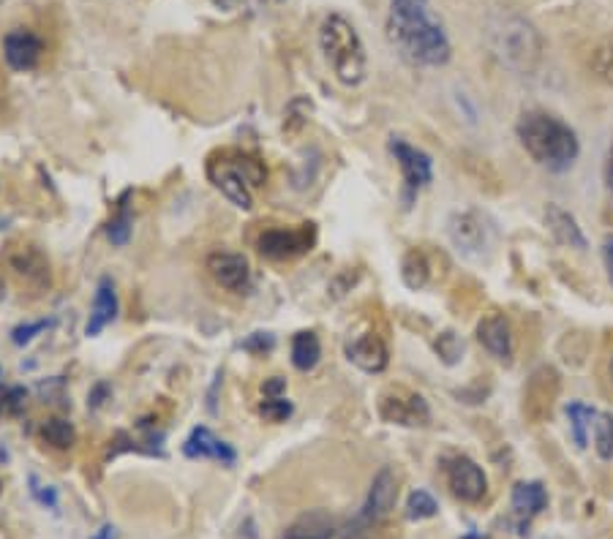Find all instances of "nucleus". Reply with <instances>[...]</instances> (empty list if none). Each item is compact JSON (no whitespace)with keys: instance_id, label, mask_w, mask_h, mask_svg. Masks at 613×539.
I'll list each match as a JSON object with an SVG mask.
<instances>
[{"instance_id":"f257e3e1","label":"nucleus","mask_w":613,"mask_h":539,"mask_svg":"<svg viewBox=\"0 0 613 539\" xmlns=\"http://www.w3.org/2000/svg\"><path fill=\"white\" fill-rule=\"evenodd\" d=\"M385 30L398 55L412 66L442 69L453 58L445 22L431 0H390Z\"/></svg>"},{"instance_id":"f03ea898","label":"nucleus","mask_w":613,"mask_h":539,"mask_svg":"<svg viewBox=\"0 0 613 539\" xmlns=\"http://www.w3.org/2000/svg\"><path fill=\"white\" fill-rule=\"evenodd\" d=\"M515 137L537 167L556 175L573 169L581 156V142L575 128L545 109H526L515 123Z\"/></svg>"},{"instance_id":"7ed1b4c3","label":"nucleus","mask_w":613,"mask_h":539,"mask_svg":"<svg viewBox=\"0 0 613 539\" xmlns=\"http://www.w3.org/2000/svg\"><path fill=\"white\" fill-rule=\"evenodd\" d=\"M319 49L336 79L347 88L363 85L368 77V55L355 25L344 14H330L319 28Z\"/></svg>"},{"instance_id":"20e7f679","label":"nucleus","mask_w":613,"mask_h":539,"mask_svg":"<svg viewBox=\"0 0 613 539\" xmlns=\"http://www.w3.org/2000/svg\"><path fill=\"white\" fill-rule=\"evenodd\" d=\"M494 47L499 58L515 71H534L543 55V39L532 22L513 17V14L505 17L502 28L494 30Z\"/></svg>"},{"instance_id":"39448f33","label":"nucleus","mask_w":613,"mask_h":539,"mask_svg":"<svg viewBox=\"0 0 613 539\" xmlns=\"http://www.w3.org/2000/svg\"><path fill=\"white\" fill-rule=\"evenodd\" d=\"M559 392H562V376L556 371L554 365H537L529 379L524 384V395H521V412L524 420L532 425H540L551 417L554 412V403L559 401Z\"/></svg>"},{"instance_id":"423d86ee","label":"nucleus","mask_w":613,"mask_h":539,"mask_svg":"<svg viewBox=\"0 0 613 539\" xmlns=\"http://www.w3.org/2000/svg\"><path fill=\"white\" fill-rule=\"evenodd\" d=\"M447 237L466 259H483L494 245V226L477 210H455L447 218Z\"/></svg>"},{"instance_id":"0eeeda50","label":"nucleus","mask_w":613,"mask_h":539,"mask_svg":"<svg viewBox=\"0 0 613 539\" xmlns=\"http://www.w3.org/2000/svg\"><path fill=\"white\" fill-rule=\"evenodd\" d=\"M379 417L401 428H426L431 422V409L420 392L396 384L379 395Z\"/></svg>"},{"instance_id":"6e6552de","label":"nucleus","mask_w":613,"mask_h":539,"mask_svg":"<svg viewBox=\"0 0 613 539\" xmlns=\"http://www.w3.org/2000/svg\"><path fill=\"white\" fill-rule=\"evenodd\" d=\"M317 243V226L314 224H300V226H273L265 229L257 240L259 254L267 259H295V256L308 254Z\"/></svg>"},{"instance_id":"1a4fd4ad","label":"nucleus","mask_w":613,"mask_h":539,"mask_svg":"<svg viewBox=\"0 0 613 539\" xmlns=\"http://www.w3.org/2000/svg\"><path fill=\"white\" fill-rule=\"evenodd\" d=\"M387 147H390V153H393L398 169H401V177H404V199L412 202L417 191L426 188L434 180V161H431L426 150L409 145L401 137H390Z\"/></svg>"},{"instance_id":"9d476101","label":"nucleus","mask_w":613,"mask_h":539,"mask_svg":"<svg viewBox=\"0 0 613 539\" xmlns=\"http://www.w3.org/2000/svg\"><path fill=\"white\" fill-rule=\"evenodd\" d=\"M445 474L455 499L466 501V504H477L485 496V490H488L485 471L472 458H466V455H453L447 461Z\"/></svg>"},{"instance_id":"9b49d317","label":"nucleus","mask_w":613,"mask_h":539,"mask_svg":"<svg viewBox=\"0 0 613 539\" xmlns=\"http://www.w3.org/2000/svg\"><path fill=\"white\" fill-rule=\"evenodd\" d=\"M398 499V480L393 469H382L371 482V490H368V499L363 504V510L357 515V529H368V526H376L379 520H385L393 507H396Z\"/></svg>"},{"instance_id":"f8f14e48","label":"nucleus","mask_w":613,"mask_h":539,"mask_svg":"<svg viewBox=\"0 0 613 539\" xmlns=\"http://www.w3.org/2000/svg\"><path fill=\"white\" fill-rule=\"evenodd\" d=\"M347 357L349 363H355L360 371L382 373L390 363V349L376 330H360V333L349 335Z\"/></svg>"},{"instance_id":"ddd939ff","label":"nucleus","mask_w":613,"mask_h":539,"mask_svg":"<svg viewBox=\"0 0 613 539\" xmlns=\"http://www.w3.org/2000/svg\"><path fill=\"white\" fill-rule=\"evenodd\" d=\"M477 341L483 343V349L491 357H496L499 363L510 365L513 363L515 354V341H513V327H510V319L499 311H491L485 314L480 322H477Z\"/></svg>"},{"instance_id":"4468645a","label":"nucleus","mask_w":613,"mask_h":539,"mask_svg":"<svg viewBox=\"0 0 613 539\" xmlns=\"http://www.w3.org/2000/svg\"><path fill=\"white\" fill-rule=\"evenodd\" d=\"M208 273L221 289L227 292H243L251 281V267L243 254L216 251L208 256Z\"/></svg>"},{"instance_id":"2eb2a0df","label":"nucleus","mask_w":613,"mask_h":539,"mask_svg":"<svg viewBox=\"0 0 613 539\" xmlns=\"http://www.w3.org/2000/svg\"><path fill=\"white\" fill-rule=\"evenodd\" d=\"M41 52H44V41L33 30L17 28L3 39V55H6V63L14 71L36 69V63L41 60Z\"/></svg>"},{"instance_id":"dca6fc26","label":"nucleus","mask_w":613,"mask_h":539,"mask_svg":"<svg viewBox=\"0 0 613 539\" xmlns=\"http://www.w3.org/2000/svg\"><path fill=\"white\" fill-rule=\"evenodd\" d=\"M545 226H548V232H551L559 243L567 245V248L584 251L586 245H589L584 229L578 224V218H575L570 210H564L562 205H556V202L545 207Z\"/></svg>"},{"instance_id":"f3484780","label":"nucleus","mask_w":613,"mask_h":539,"mask_svg":"<svg viewBox=\"0 0 613 539\" xmlns=\"http://www.w3.org/2000/svg\"><path fill=\"white\" fill-rule=\"evenodd\" d=\"M208 175L210 180L216 183L218 191L227 196L232 205L240 207V210H251V207H254V196H251V188H248L246 180L235 175L221 158H213V161H210Z\"/></svg>"},{"instance_id":"a211bd4d","label":"nucleus","mask_w":613,"mask_h":539,"mask_svg":"<svg viewBox=\"0 0 613 539\" xmlns=\"http://www.w3.org/2000/svg\"><path fill=\"white\" fill-rule=\"evenodd\" d=\"M548 507V493L543 482H518L513 488V512L518 518V534H529V520Z\"/></svg>"},{"instance_id":"6ab92c4d","label":"nucleus","mask_w":613,"mask_h":539,"mask_svg":"<svg viewBox=\"0 0 613 539\" xmlns=\"http://www.w3.org/2000/svg\"><path fill=\"white\" fill-rule=\"evenodd\" d=\"M183 452L188 458H213L221 463H235V450L229 447L227 441H221L210 428H194L191 436L183 444Z\"/></svg>"},{"instance_id":"aec40b11","label":"nucleus","mask_w":613,"mask_h":539,"mask_svg":"<svg viewBox=\"0 0 613 539\" xmlns=\"http://www.w3.org/2000/svg\"><path fill=\"white\" fill-rule=\"evenodd\" d=\"M118 316V292H115V284L112 278H101L99 286H96V297H93V311H90L88 327L85 333L99 335L104 327H107L112 319Z\"/></svg>"},{"instance_id":"412c9836","label":"nucleus","mask_w":613,"mask_h":539,"mask_svg":"<svg viewBox=\"0 0 613 539\" xmlns=\"http://www.w3.org/2000/svg\"><path fill=\"white\" fill-rule=\"evenodd\" d=\"M336 537V520L325 510H311L292 523L284 539H333Z\"/></svg>"},{"instance_id":"4be33fe9","label":"nucleus","mask_w":613,"mask_h":539,"mask_svg":"<svg viewBox=\"0 0 613 539\" xmlns=\"http://www.w3.org/2000/svg\"><path fill=\"white\" fill-rule=\"evenodd\" d=\"M401 278L409 289H426L434 281V262L423 248H409L401 262Z\"/></svg>"},{"instance_id":"5701e85b","label":"nucleus","mask_w":613,"mask_h":539,"mask_svg":"<svg viewBox=\"0 0 613 539\" xmlns=\"http://www.w3.org/2000/svg\"><path fill=\"white\" fill-rule=\"evenodd\" d=\"M218 158H221L235 175L243 177L248 183V188L265 186L267 167L265 161H259L257 156H248V153H240V150H227V153H221Z\"/></svg>"},{"instance_id":"b1692460","label":"nucleus","mask_w":613,"mask_h":539,"mask_svg":"<svg viewBox=\"0 0 613 539\" xmlns=\"http://www.w3.org/2000/svg\"><path fill=\"white\" fill-rule=\"evenodd\" d=\"M322 357V346H319L317 333L303 330L292 338V365L297 371H314Z\"/></svg>"},{"instance_id":"393cba45","label":"nucleus","mask_w":613,"mask_h":539,"mask_svg":"<svg viewBox=\"0 0 613 539\" xmlns=\"http://www.w3.org/2000/svg\"><path fill=\"white\" fill-rule=\"evenodd\" d=\"M564 412H567V420H570V431H573V441L584 450L586 441H589V431H592L594 425V414H597V409H592V406H586V403L581 401H570L567 406H564Z\"/></svg>"},{"instance_id":"a878e982","label":"nucleus","mask_w":613,"mask_h":539,"mask_svg":"<svg viewBox=\"0 0 613 539\" xmlns=\"http://www.w3.org/2000/svg\"><path fill=\"white\" fill-rule=\"evenodd\" d=\"M41 439L47 441L55 450H69L77 441V431L69 420H60V417H52L41 425Z\"/></svg>"},{"instance_id":"bb28decb","label":"nucleus","mask_w":613,"mask_h":539,"mask_svg":"<svg viewBox=\"0 0 613 539\" xmlns=\"http://www.w3.org/2000/svg\"><path fill=\"white\" fill-rule=\"evenodd\" d=\"M594 450L603 461L613 458V414L611 412H597L594 414Z\"/></svg>"},{"instance_id":"cd10ccee","label":"nucleus","mask_w":613,"mask_h":539,"mask_svg":"<svg viewBox=\"0 0 613 539\" xmlns=\"http://www.w3.org/2000/svg\"><path fill=\"white\" fill-rule=\"evenodd\" d=\"M589 69H592V74L600 79V82H605V85H611L613 88V39L603 41V44H597V47L592 49Z\"/></svg>"},{"instance_id":"c85d7f7f","label":"nucleus","mask_w":613,"mask_h":539,"mask_svg":"<svg viewBox=\"0 0 613 539\" xmlns=\"http://www.w3.org/2000/svg\"><path fill=\"white\" fill-rule=\"evenodd\" d=\"M434 349L439 354V360L445 365H458L461 357H464V341L453 333V330H445L439 333V338L434 341Z\"/></svg>"},{"instance_id":"c756f323","label":"nucleus","mask_w":613,"mask_h":539,"mask_svg":"<svg viewBox=\"0 0 613 539\" xmlns=\"http://www.w3.org/2000/svg\"><path fill=\"white\" fill-rule=\"evenodd\" d=\"M131 226H134V218H131V210L126 202H120L118 216L112 218L107 226V237L112 245H126L131 237Z\"/></svg>"},{"instance_id":"7c9ffc66","label":"nucleus","mask_w":613,"mask_h":539,"mask_svg":"<svg viewBox=\"0 0 613 539\" xmlns=\"http://www.w3.org/2000/svg\"><path fill=\"white\" fill-rule=\"evenodd\" d=\"M436 501L434 496L428 493V490H415L412 496H409V501H406V515H409V520H428L436 515Z\"/></svg>"},{"instance_id":"2f4dec72","label":"nucleus","mask_w":613,"mask_h":539,"mask_svg":"<svg viewBox=\"0 0 613 539\" xmlns=\"http://www.w3.org/2000/svg\"><path fill=\"white\" fill-rule=\"evenodd\" d=\"M311 109H314V104L308 101V98H295L292 104L287 107V120H284V131L287 134H300L303 128H306L308 123V115H311Z\"/></svg>"},{"instance_id":"473e14b6","label":"nucleus","mask_w":613,"mask_h":539,"mask_svg":"<svg viewBox=\"0 0 613 539\" xmlns=\"http://www.w3.org/2000/svg\"><path fill=\"white\" fill-rule=\"evenodd\" d=\"M292 412H295V406H292V401H287L284 395H278V398H265V401L259 403V414L270 422L289 420Z\"/></svg>"},{"instance_id":"72a5a7b5","label":"nucleus","mask_w":613,"mask_h":539,"mask_svg":"<svg viewBox=\"0 0 613 539\" xmlns=\"http://www.w3.org/2000/svg\"><path fill=\"white\" fill-rule=\"evenodd\" d=\"M50 327V322H33V324H20L14 333H11V341L17 343V346H25V343H30L33 338L39 333H44Z\"/></svg>"},{"instance_id":"f704fd0d","label":"nucleus","mask_w":613,"mask_h":539,"mask_svg":"<svg viewBox=\"0 0 613 539\" xmlns=\"http://www.w3.org/2000/svg\"><path fill=\"white\" fill-rule=\"evenodd\" d=\"M273 335H262V333H257L254 335V338H251V341L246 343V349H251V352H267V349H273Z\"/></svg>"},{"instance_id":"c9c22d12","label":"nucleus","mask_w":613,"mask_h":539,"mask_svg":"<svg viewBox=\"0 0 613 539\" xmlns=\"http://www.w3.org/2000/svg\"><path fill=\"white\" fill-rule=\"evenodd\" d=\"M284 390H287V382H284L281 376H273L270 382L262 384V392H265V398H278V395H284Z\"/></svg>"},{"instance_id":"e433bc0d","label":"nucleus","mask_w":613,"mask_h":539,"mask_svg":"<svg viewBox=\"0 0 613 539\" xmlns=\"http://www.w3.org/2000/svg\"><path fill=\"white\" fill-rule=\"evenodd\" d=\"M603 262L605 270H608V281H611L613 286V235H608L603 240Z\"/></svg>"},{"instance_id":"4c0bfd02","label":"nucleus","mask_w":613,"mask_h":539,"mask_svg":"<svg viewBox=\"0 0 613 539\" xmlns=\"http://www.w3.org/2000/svg\"><path fill=\"white\" fill-rule=\"evenodd\" d=\"M605 186H608V194L613 199V142L608 147V158H605Z\"/></svg>"},{"instance_id":"58836bf2","label":"nucleus","mask_w":613,"mask_h":539,"mask_svg":"<svg viewBox=\"0 0 613 539\" xmlns=\"http://www.w3.org/2000/svg\"><path fill=\"white\" fill-rule=\"evenodd\" d=\"M96 539H115V529H112V526H104V529H101V534Z\"/></svg>"},{"instance_id":"ea45409f","label":"nucleus","mask_w":613,"mask_h":539,"mask_svg":"<svg viewBox=\"0 0 613 539\" xmlns=\"http://www.w3.org/2000/svg\"><path fill=\"white\" fill-rule=\"evenodd\" d=\"M216 3H218V6H224V9H235L240 0H216Z\"/></svg>"},{"instance_id":"a19ab883","label":"nucleus","mask_w":613,"mask_h":539,"mask_svg":"<svg viewBox=\"0 0 613 539\" xmlns=\"http://www.w3.org/2000/svg\"><path fill=\"white\" fill-rule=\"evenodd\" d=\"M611 379H613V360H611Z\"/></svg>"}]
</instances>
